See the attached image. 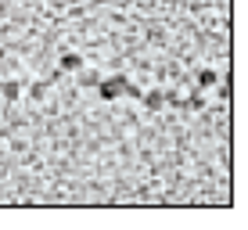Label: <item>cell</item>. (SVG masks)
I'll list each match as a JSON object with an SVG mask.
<instances>
[{
	"label": "cell",
	"instance_id": "3",
	"mask_svg": "<svg viewBox=\"0 0 248 230\" xmlns=\"http://www.w3.org/2000/svg\"><path fill=\"white\" fill-rule=\"evenodd\" d=\"M180 108H184V112H202V108H205V97H202V93H191V97L180 101Z\"/></svg>",
	"mask_w": 248,
	"mask_h": 230
},
{
	"label": "cell",
	"instance_id": "1",
	"mask_svg": "<svg viewBox=\"0 0 248 230\" xmlns=\"http://www.w3.org/2000/svg\"><path fill=\"white\" fill-rule=\"evenodd\" d=\"M126 87H130V76H112V79L97 83V93H101V101H115L119 93H126Z\"/></svg>",
	"mask_w": 248,
	"mask_h": 230
},
{
	"label": "cell",
	"instance_id": "7",
	"mask_svg": "<svg viewBox=\"0 0 248 230\" xmlns=\"http://www.w3.org/2000/svg\"><path fill=\"white\" fill-rule=\"evenodd\" d=\"M198 87H202V90L216 87V72H212V69H202V72H198Z\"/></svg>",
	"mask_w": 248,
	"mask_h": 230
},
{
	"label": "cell",
	"instance_id": "9",
	"mask_svg": "<svg viewBox=\"0 0 248 230\" xmlns=\"http://www.w3.org/2000/svg\"><path fill=\"white\" fill-rule=\"evenodd\" d=\"M126 93H130V97H133V101H140V97H144V90H137V87H133V83H130V87H126Z\"/></svg>",
	"mask_w": 248,
	"mask_h": 230
},
{
	"label": "cell",
	"instance_id": "5",
	"mask_svg": "<svg viewBox=\"0 0 248 230\" xmlns=\"http://www.w3.org/2000/svg\"><path fill=\"white\" fill-rule=\"evenodd\" d=\"M0 90H4L7 101H15V97L22 93V83H18V79H4V83H0Z\"/></svg>",
	"mask_w": 248,
	"mask_h": 230
},
{
	"label": "cell",
	"instance_id": "6",
	"mask_svg": "<svg viewBox=\"0 0 248 230\" xmlns=\"http://www.w3.org/2000/svg\"><path fill=\"white\" fill-rule=\"evenodd\" d=\"M97 83H101V72H79V87H83V90L97 87Z\"/></svg>",
	"mask_w": 248,
	"mask_h": 230
},
{
	"label": "cell",
	"instance_id": "2",
	"mask_svg": "<svg viewBox=\"0 0 248 230\" xmlns=\"http://www.w3.org/2000/svg\"><path fill=\"white\" fill-rule=\"evenodd\" d=\"M58 69H62V72H79V69H83V58L76 54V50H68V54H62Z\"/></svg>",
	"mask_w": 248,
	"mask_h": 230
},
{
	"label": "cell",
	"instance_id": "4",
	"mask_svg": "<svg viewBox=\"0 0 248 230\" xmlns=\"http://www.w3.org/2000/svg\"><path fill=\"white\" fill-rule=\"evenodd\" d=\"M140 101H144V105H148V108H151V112H158V108H162V105H166V101H162V90H148V93H144V97H140Z\"/></svg>",
	"mask_w": 248,
	"mask_h": 230
},
{
	"label": "cell",
	"instance_id": "8",
	"mask_svg": "<svg viewBox=\"0 0 248 230\" xmlns=\"http://www.w3.org/2000/svg\"><path fill=\"white\" fill-rule=\"evenodd\" d=\"M50 87V79H40V83H32V87H29V93H32V97H36V101H44V90Z\"/></svg>",
	"mask_w": 248,
	"mask_h": 230
}]
</instances>
